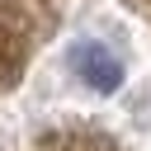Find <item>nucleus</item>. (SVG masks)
Here are the masks:
<instances>
[{
    "label": "nucleus",
    "mask_w": 151,
    "mask_h": 151,
    "mask_svg": "<svg viewBox=\"0 0 151 151\" xmlns=\"http://www.w3.org/2000/svg\"><path fill=\"white\" fill-rule=\"evenodd\" d=\"M71 66L85 76V85H94V90H113L118 80H123V61L104 47V42H76L71 47Z\"/></svg>",
    "instance_id": "obj_1"
}]
</instances>
